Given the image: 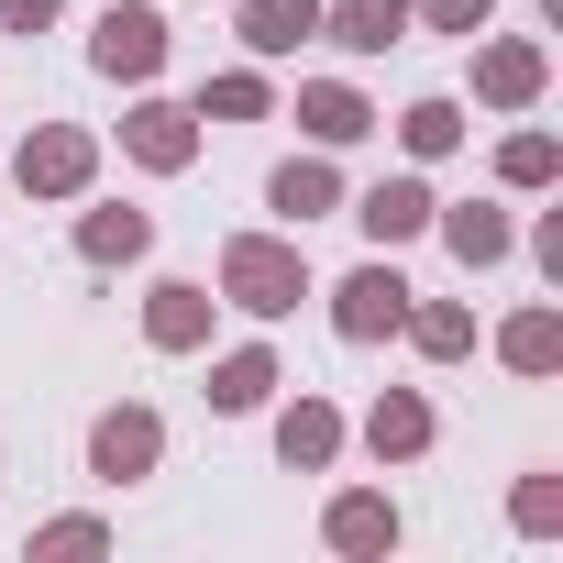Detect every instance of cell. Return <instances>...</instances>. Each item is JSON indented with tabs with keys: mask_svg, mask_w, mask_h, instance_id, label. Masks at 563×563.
Returning <instances> with one entry per match:
<instances>
[{
	"mask_svg": "<svg viewBox=\"0 0 563 563\" xmlns=\"http://www.w3.org/2000/svg\"><path fill=\"white\" fill-rule=\"evenodd\" d=\"M144 243H155L144 210H89V221H78V254H89V265H133Z\"/></svg>",
	"mask_w": 563,
	"mask_h": 563,
	"instance_id": "cell-16",
	"label": "cell"
},
{
	"mask_svg": "<svg viewBox=\"0 0 563 563\" xmlns=\"http://www.w3.org/2000/svg\"><path fill=\"white\" fill-rule=\"evenodd\" d=\"M321 34H332L343 56H387V45L409 34V0H321Z\"/></svg>",
	"mask_w": 563,
	"mask_h": 563,
	"instance_id": "cell-7",
	"label": "cell"
},
{
	"mask_svg": "<svg viewBox=\"0 0 563 563\" xmlns=\"http://www.w3.org/2000/svg\"><path fill=\"white\" fill-rule=\"evenodd\" d=\"M221 299H232V310H254V321L299 310V299H310L299 243H276V232H232V243H221Z\"/></svg>",
	"mask_w": 563,
	"mask_h": 563,
	"instance_id": "cell-1",
	"label": "cell"
},
{
	"mask_svg": "<svg viewBox=\"0 0 563 563\" xmlns=\"http://www.w3.org/2000/svg\"><path fill=\"white\" fill-rule=\"evenodd\" d=\"M276 453H288L299 475H321V464L343 453V409H332V398H299L288 420H276Z\"/></svg>",
	"mask_w": 563,
	"mask_h": 563,
	"instance_id": "cell-10",
	"label": "cell"
},
{
	"mask_svg": "<svg viewBox=\"0 0 563 563\" xmlns=\"http://www.w3.org/2000/svg\"><path fill=\"white\" fill-rule=\"evenodd\" d=\"M122 144H133V166H155V177H166V166H188V155H199V111H177V100H144V111L122 122Z\"/></svg>",
	"mask_w": 563,
	"mask_h": 563,
	"instance_id": "cell-6",
	"label": "cell"
},
{
	"mask_svg": "<svg viewBox=\"0 0 563 563\" xmlns=\"http://www.w3.org/2000/svg\"><path fill=\"white\" fill-rule=\"evenodd\" d=\"M398 332H409L420 354H442V365H453V354H475V310H453V299H431V310H409Z\"/></svg>",
	"mask_w": 563,
	"mask_h": 563,
	"instance_id": "cell-20",
	"label": "cell"
},
{
	"mask_svg": "<svg viewBox=\"0 0 563 563\" xmlns=\"http://www.w3.org/2000/svg\"><path fill=\"white\" fill-rule=\"evenodd\" d=\"M144 332H155L166 354H199V343H210V288H188V276H166V288L144 299Z\"/></svg>",
	"mask_w": 563,
	"mask_h": 563,
	"instance_id": "cell-8",
	"label": "cell"
},
{
	"mask_svg": "<svg viewBox=\"0 0 563 563\" xmlns=\"http://www.w3.org/2000/svg\"><path fill=\"white\" fill-rule=\"evenodd\" d=\"M365 442H376V464H409L420 442H431V398H376V420H365Z\"/></svg>",
	"mask_w": 563,
	"mask_h": 563,
	"instance_id": "cell-14",
	"label": "cell"
},
{
	"mask_svg": "<svg viewBox=\"0 0 563 563\" xmlns=\"http://www.w3.org/2000/svg\"><path fill=\"white\" fill-rule=\"evenodd\" d=\"M442 221V243L464 254V265H497L508 254V210H486V199H464V210H431Z\"/></svg>",
	"mask_w": 563,
	"mask_h": 563,
	"instance_id": "cell-17",
	"label": "cell"
},
{
	"mask_svg": "<svg viewBox=\"0 0 563 563\" xmlns=\"http://www.w3.org/2000/svg\"><path fill=\"white\" fill-rule=\"evenodd\" d=\"M265 387H276V354H265V343H243V354L210 365V409H254Z\"/></svg>",
	"mask_w": 563,
	"mask_h": 563,
	"instance_id": "cell-19",
	"label": "cell"
},
{
	"mask_svg": "<svg viewBox=\"0 0 563 563\" xmlns=\"http://www.w3.org/2000/svg\"><path fill=\"white\" fill-rule=\"evenodd\" d=\"M89 166H100V144H89L78 122H45V133L23 144V166H12V177H23L34 199H78V188H89Z\"/></svg>",
	"mask_w": 563,
	"mask_h": 563,
	"instance_id": "cell-4",
	"label": "cell"
},
{
	"mask_svg": "<svg viewBox=\"0 0 563 563\" xmlns=\"http://www.w3.org/2000/svg\"><path fill=\"white\" fill-rule=\"evenodd\" d=\"M100 541H111L100 519H45V530H34V552H100Z\"/></svg>",
	"mask_w": 563,
	"mask_h": 563,
	"instance_id": "cell-26",
	"label": "cell"
},
{
	"mask_svg": "<svg viewBox=\"0 0 563 563\" xmlns=\"http://www.w3.org/2000/svg\"><path fill=\"white\" fill-rule=\"evenodd\" d=\"M199 111H221V122H254V111H265V78H254V67H232V78H210V100H199Z\"/></svg>",
	"mask_w": 563,
	"mask_h": 563,
	"instance_id": "cell-24",
	"label": "cell"
},
{
	"mask_svg": "<svg viewBox=\"0 0 563 563\" xmlns=\"http://www.w3.org/2000/svg\"><path fill=\"white\" fill-rule=\"evenodd\" d=\"M299 122H310L321 144H354V133H376V111H365L343 78H310V89H299Z\"/></svg>",
	"mask_w": 563,
	"mask_h": 563,
	"instance_id": "cell-13",
	"label": "cell"
},
{
	"mask_svg": "<svg viewBox=\"0 0 563 563\" xmlns=\"http://www.w3.org/2000/svg\"><path fill=\"white\" fill-rule=\"evenodd\" d=\"M89 67H100V78H155V67H166V23L144 12V0H111L100 34H89Z\"/></svg>",
	"mask_w": 563,
	"mask_h": 563,
	"instance_id": "cell-3",
	"label": "cell"
},
{
	"mask_svg": "<svg viewBox=\"0 0 563 563\" xmlns=\"http://www.w3.org/2000/svg\"><path fill=\"white\" fill-rule=\"evenodd\" d=\"M155 453H166V420H155V409H100V431H89V475L133 486V475H155Z\"/></svg>",
	"mask_w": 563,
	"mask_h": 563,
	"instance_id": "cell-5",
	"label": "cell"
},
{
	"mask_svg": "<svg viewBox=\"0 0 563 563\" xmlns=\"http://www.w3.org/2000/svg\"><path fill=\"white\" fill-rule=\"evenodd\" d=\"M398 321H409V276L398 265H354L343 288H332V332L343 343H387Z\"/></svg>",
	"mask_w": 563,
	"mask_h": 563,
	"instance_id": "cell-2",
	"label": "cell"
},
{
	"mask_svg": "<svg viewBox=\"0 0 563 563\" xmlns=\"http://www.w3.org/2000/svg\"><path fill=\"white\" fill-rule=\"evenodd\" d=\"M475 100L530 111V100H541V45H486V56H475Z\"/></svg>",
	"mask_w": 563,
	"mask_h": 563,
	"instance_id": "cell-12",
	"label": "cell"
},
{
	"mask_svg": "<svg viewBox=\"0 0 563 563\" xmlns=\"http://www.w3.org/2000/svg\"><path fill=\"white\" fill-rule=\"evenodd\" d=\"M552 166H563V155H552V133H508V155H497V177H508V188H552Z\"/></svg>",
	"mask_w": 563,
	"mask_h": 563,
	"instance_id": "cell-23",
	"label": "cell"
},
{
	"mask_svg": "<svg viewBox=\"0 0 563 563\" xmlns=\"http://www.w3.org/2000/svg\"><path fill=\"white\" fill-rule=\"evenodd\" d=\"M332 552H398V508L387 497H332Z\"/></svg>",
	"mask_w": 563,
	"mask_h": 563,
	"instance_id": "cell-15",
	"label": "cell"
},
{
	"mask_svg": "<svg viewBox=\"0 0 563 563\" xmlns=\"http://www.w3.org/2000/svg\"><path fill=\"white\" fill-rule=\"evenodd\" d=\"M321 34V0H243V45L254 56H299Z\"/></svg>",
	"mask_w": 563,
	"mask_h": 563,
	"instance_id": "cell-11",
	"label": "cell"
},
{
	"mask_svg": "<svg viewBox=\"0 0 563 563\" xmlns=\"http://www.w3.org/2000/svg\"><path fill=\"white\" fill-rule=\"evenodd\" d=\"M398 133H409V155H453V144H464V111H453V100H420Z\"/></svg>",
	"mask_w": 563,
	"mask_h": 563,
	"instance_id": "cell-22",
	"label": "cell"
},
{
	"mask_svg": "<svg viewBox=\"0 0 563 563\" xmlns=\"http://www.w3.org/2000/svg\"><path fill=\"white\" fill-rule=\"evenodd\" d=\"M552 519H563V486L530 475V486H519V530H552Z\"/></svg>",
	"mask_w": 563,
	"mask_h": 563,
	"instance_id": "cell-27",
	"label": "cell"
},
{
	"mask_svg": "<svg viewBox=\"0 0 563 563\" xmlns=\"http://www.w3.org/2000/svg\"><path fill=\"white\" fill-rule=\"evenodd\" d=\"M56 12H67V0H0V23H12V34H45Z\"/></svg>",
	"mask_w": 563,
	"mask_h": 563,
	"instance_id": "cell-28",
	"label": "cell"
},
{
	"mask_svg": "<svg viewBox=\"0 0 563 563\" xmlns=\"http://www.w3.org/2000/svg\"><path fill=\"white\" fill-rule=\"evenodd\" d=\"M431 210H442V199H431L420 177H387V188H365V199H354V221H365L376 243H409V232H431Z\"/></svg>",
	"mask_w": 563,
	"mask_h": 563,
	"instance_id": "cell-9",
	"label": "cell"
},
{
	"mask_svg": "<svg viewBox=\"0 0 563 563\" xmlns=\"http://www.w3.org/2000/svg\"><path fill=\"white\" fill-rule=\"evenodd\" d=\"M343 199V177L321 166V155H299V166H276V210H288V221H310V210H332Z\"/></svg>",
	"mask_w": 563,
	"mask_h": 563,
	"instance_id": "cell-21",
	"label": "cell"
},
{
	"mask_svg": "<svg viewBox=\"0 0 563 563\" xmlns=\"http://www.w3.org/2000/svg\"><path fill=\"white\" fill-rule=\"evenodd\" d=\"M497 354H508L519 376H552V365H563V321H552V310H519V321L497 332Z\"/></svg>",
	"mask_w": 563,
	"mask_h": 563,
	"instance_id": "cell-18",
	"label": "cell"
},
{
	"mask_svg": "<svg viewBox=\"0 0 563 563\" xmlns=\"http://www.w3.org/2000/svg\"><path fill=\"white\" fill-rule=\"evenodd\" d=\"M486 12H497V0H420L431 34H486Z\"/></svg>",
	"mask_w": 563,
	"mask_h": 563,
	"instance_id": "cell-25",
	"label": "cell"
}]
</instances>
